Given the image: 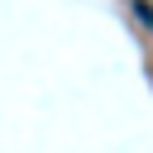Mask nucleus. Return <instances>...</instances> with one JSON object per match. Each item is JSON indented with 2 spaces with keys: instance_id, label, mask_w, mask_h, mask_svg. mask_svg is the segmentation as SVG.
<instances>
[{
  "instance_id": "obj_1",
  "label": "nucleus",
  "mask_w": 153,
  "mask_h": 153,
  "mask_svg": "<svg viewBox=\"0 0 153 153\" xmlns=\"http://www.w3.org/2000/svg\"><path fill=\"white\" fill-rule=\"evenodd\" d=\"M134 14H139L143 24H153V5H148V0H134Z\"/></svg>"
}]
</instances>
